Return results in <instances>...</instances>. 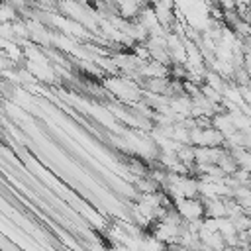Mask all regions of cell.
I'll list each match as a JSON object with an SVG mask.
<instances>
[]
</instances>
